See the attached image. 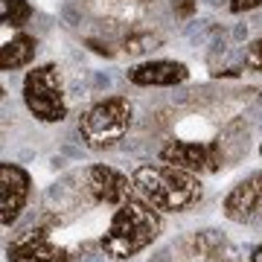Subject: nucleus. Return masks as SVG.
<instances>
[{
  "instance_id": "f257e3e1",
  "label": "nucleus",
  "mask_w": 262,
  "mask_h": 262,
  "mask_svg": "<svg viewBox=\"0 0 262 262\" xmlns=\"http://www.w3.org/2000/svg\"><path fill=\"white\" fill-rule=\"evenodd\" d=\"M160 230H163V219L158 207H151L143 195H131L114 210L99 245L108 259L122 262L146 251L160 236Z\"/></svg>"
},
{
  "instance_id": "f03ea898",
  "label": "nucleus",
  "mask_w": 262,
  "mask_h": 262,
  "mask_svg": "<svg viewBox=\"0 0 262 262\" xmlns=\"http://www.w3.org/2000/svg\"><path fill=\"white\" fill-rule=\"evenodd\" d=\"M137 195H143L160 213H187L201 201V178L195 172L178 169L172 163H140L131 172Z\"/></svg>"
},
{
  "instance_id": "7ed1b4c3",
  "label": "nucleus",
  "mask_w": 262,
  "mask_h": 262,
  "mask_svg": "<svg viewBox=\"0 0 262 262\" xmlns=\"http://www.w3.org/2000/svg\"><path fill=\"white\" fill-rule=\"evenodd\" d=\"M20 96H24V105L27 111L35 117L38 122H64L67 120V91L64 82H61V70L58 64L47 61V64H35L24 76V88H20Z\"/></svg>"
},
{
  "instance_id": "20e7f679",
  "label": "nucleus",
  "mask_w": 262,
  "mask_h": 262,
  "mask_svg": "<svg viewBox=\"0 0 262 262\" xmlns=\"http://www.w3.org/2000/svg\"><path fill=\"white\" fill-rule=\"evenodd\" d=\"M134 105L125 96H105L79 117V134L91 149H111L128 134Z\"/></svg>"
},
{
  "instance_id": "39448f33",
  "label": "nucleus",
  "mask_w": 262,
  "mask_h": 262,
  "mask_svg": "<svg viewBox=\"0 0 262 262\" xmlns=\"http://www.w3.org/2000/svg\"><path fill=\"white\" fill-rule=\"evenodd\" d=\"M158 158L178 169L204 175V172H215L222 166L225 155H222V140H169L166 146H160Z\"/></svg>"
},
{
  "instance_id": "423d86ee",
  "label": "nucleus",
  "mask_w": 262,
  "mask_h": 262,
  "mask_svg": "<svg viewBox=\"0 0 262 262\" xmlns=\"http://www.w3.org/2000/svg\"><path fill=\"white\" fill-rule=\"evenodd\" d=\"M32 192V178L18 163H0V219L3 227H12L20 219Z\"/></svg>"
},
{
  "instance_id": "0eeeda50",
  "label": "nucleus",
  "mask_w": 262,
  "mask_h": 262,
  "mask_svg": "<svg viewBox=\"0 0 262 262\" xmlns=\"http://www.w3.org/2000/svg\"><path fill=\"white\" fill-rule=\"evenodd\" d=\"M84 181H88V192H91V198H94L96 204L120 207L131 195H137L134 181L125 172L108 166V163H94V166L84 172Z\"/></svg>"
},
{
  "instance_id": "6e6552de",
  "label": "nucleus",
  "mask_w": 262,
  "mask_h": 262,
  "mask_svg": "<svg viewBox=\"0 0 262 262\" xmlns=\"http://www.w3.org/2000/svg\"><path fill=\"white\" fill-rule=\"evenodd\" d=\"M9 262H73L64 248L53 245L47 227H32L6 248Z\"/></svg>"
},
{
  "instance_id": "1a4fd4ad",
  "label": "nucleus",
  "mask_w": 262,
  "mask_h": 262,
  "mask_svg": "<svg viewBox=\"0 0 262 262\" xmlns=\"http://www.w3.org/2000/svg\"><path fill=\"white\" fill-rule=\"evenodd\" d=\"M125 79L137 88H175L189 79V67L172 58H149L125 70Z\"/></svg>"
},
{
  "instance_id": "9d476101",
  "label": "nucleus",
  "mask_w": 262,
  "mask_h": 262,
  "mask_svg": "<svg viewBox=\"0 0 262 262\" xmlns=\"http://www.w3.org/2000/svg\"><path fill=\"white\" fill-rule=\"evenodd\" d=\"M259 204H262V172H251L248 178H242L225 195L222 213H225V219H230L236 225H245V222L253 219Z\"/></svg>"
},
{
  "instance_id": "9b49d317",
  "label": "nucleus",
  "mask_w": 262,
  "mask_h": 262,
  "mask_svg": "<svg viewBox=\"0 0 262 262\" xmlns=\"http://www.w3.org/2000/svg\"><path fill=\"white\" fill-rule=\"evenodd\" d=\"M35 53H38V38L29 35V32H18V35H12L0 47V70L12 73V70H20V67L32 64Z\"/></svg>"
},
{
  "instance_id": "f8f14e48",
  "label": "nucleus",
  "mask_w": 262,
  "mask_h": 262,
  "mask_svg": "<svg viewBox=\"0 0 262 262\" xmlns=\"http://www.w3.org/2000/svg\"><path fill=\"white\" fill-rule=\"evenodd\" d=\"M32 3L29 0H0V18H3V27L9 29H24L32 18Z\"/></svg>"
},
{
  "instance_id": "ddd939ff",
  "label": "nucleus",
  "mask_w": 262,
  "mask_h": 262,
  "mask_svg": "<svg viewBox=\"0 0 262 262\" xmlns=\"http://www.w3.org/2000/svg\"><path fill=\"white\" fill-rule=\"evenodd\" d=\"M160 38L158 35H149V32H143V35H128L125 38V53L128 56H143V53H149V50H158Z\"/></svg>"
},
{
  "instance_id": "4468645a",
  "label": "nucleus",
  "mask_w": 262,
  "mask_h": 262,
  "mask_svg": "<svg viewBox=\"0 0 262 262\" xmlns=\"http://www.w3.org/2000/svg\"><path fill=\"white\" fill-rule=\"evenodd\" d=\"M245 67L253 73H262V35L245 47Z\"/></svg>"
},
{
  "instance_id": "2eb2a0df",
  "label": "nucleus",
  "mask_w": 262,
  "mask_h": 262,
  "mask_svg": "<svg viewBox=\"0 0 262 262\" xmlns=\"http://www.w3.org/2000/svg\"><path fill=\"white\" fill-rule=\"evenodd\" d=\"M227 9L233 15H245V12L262 9V0H227Z\"/></svg>"
},
{
  "instance_id": "dca6fc26",
  "label": "nucleus",
  "mask_w": 262,
  "mask_h": 262,
  "mask_svg": "<svg viewBox=\"0 0 262 262\" xmlns=\"http://www.w3.org/2000/svg\"><path fill=\"white\" fill-rule=\"evenodd\" d=\"M248 262H262V245H256L251 251V256H248Z\"/></svg>"
},
{
  "instance_id": "f3484780",
  "label": "nucleus",
  "mask_w": 262,
  "mask_h": 262,
  "mask_svg": "<svg viewBox=\"0 0 262 262\" xmlns=\"http://www.w3.org/2000/svg\"><path fill=\"white\" fill-rule=\"evenodd\" d=\"M259 158H262V143H259Z\"/></svg>"
}]
</instances>
